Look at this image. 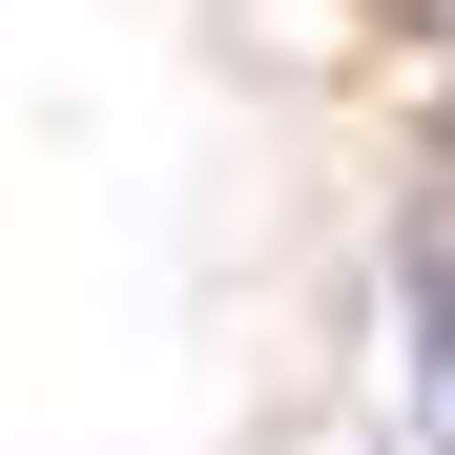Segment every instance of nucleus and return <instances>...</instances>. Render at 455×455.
I'll return each mask as SVG.
<instances>
[{
  "label": "nucleus",
  "instance_id": "f257e3e1",
  "mask_svg": "<svg viewBox=\"0 0 455 455\" xmlns=\"http://www.w3.org/2000/svg\"><path fill=\"white\" fill-rule=\"evenodd\" d=\"M394 290H414V372H435V394H414V414H435V435H455V290H435V249H414V269H394Z\"/></svg>",
  "mask_w": 455,
  "mask_h": 455
}]
</instances>
